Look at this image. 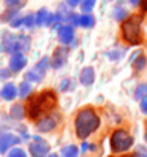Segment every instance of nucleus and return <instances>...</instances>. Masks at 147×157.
<instances>
[{
  "mask_svg": "<svg viewBox=\"0 0 147 157\" xmlns=\"http://www.w3.org/2000/svg\"><path fill=\"white\" fill-rule=\"evenodd\" d=\"M57 103V98H56V94L52 90H44L41 94L35 95L29 100V116L32 119H38L43 113H48L51 109L56 106Z\"/></svg>",
  "mask_w": 147,
  "mask_h": 157,
  "instance_id": "f257e3e1",
  "label": "nucleus"
},
{
  "mask_svg": "<svg viewBox=\"0 0 147 157\" xmlns=\"http://www.w3.org/2000/svg\"><path fill=\"white\" fill-rule=\"evenodd\" d=\"M75 127H76V133L79 138H87L92 132H95L100 127V117L95 113V109H92V108L81 109L76 116Z\"/></svg>",
  "mask_w": 147,
  "mask_h": 157,
  "instance_id": "f03ea898",
  "label": "nucleus"
},
{
  "mask_svg": "<svg viewBox=\"0 0 147 157\" xmlns=\"http://www.w3.org/2000/svg\"><path fill=\"white\" fill-rule=\"evenodd\" d=\"M141 24H142L141 14H131L123 21L122 36L127 43H130V44H139L141 43Z\"/></svg>",
  "mask_w": 147,
  "mask_h": 157,
  "instance_id": "7ed1b4c3",
  "label": "nucleus"
},
{
  "mask_svg": "<svg viewBox=\"0 0 147 157\" xmlns=\"http://www.w3.org/2000/svg\"><path fill=\"white\" fill-rule=\"evenodd\" d=\"M133 136L127 130H116L111 135V147L114 152H125L133 146Z\"/></svg>",
  "mask_w": 147,
  "mask_h": 157,
  "instance_id": "20e7f679",
  "label": "nucleus"
},
{
  "mask_svg": "<svg viewBox=\"0 0 147 157\" xmlns=\"http://www.w3.org/2000/svg\"><path fill=\"white\" fill-rule=\"evenodd\" d=\"M48 67H49V59L48 57H43L30 71L25 73V79L30 81V82H40L43 79V76H44L46 70H48Z\"/></svg>",
  "mask_w": 147,
  "mask_h": 157,
  "instance_id": "39448f33",
  "label": "nucleus"
},
{
  "mask_svg": "<svg viewBox=\"0 0 147 157\" xmlns=\"http://www.w3.org/2000/svg\"><path fill=\"white\" fill-rule=\"evenodd\" d=\"M29 151L33 157H46L49 152V144L46 143L41 136H35L33 141L29 146Z\"/></svg>",
  "mask_w": 147,
  "mask_h": 157,
  "instance_id": "423d86ee",
  "label": "nucleus"
},
{
  "mask_svg": "<svg viewBox=\"0 0 147 157\" xmlns=\"http://www.w3.org/2000/svg\"><path fill=\"white\" fill-rule=\"evenodd\" d=\"M57 36L62 44H71L75 41V29H73V25L71 24L60 25L57 29Z\"/></svg>",
  "mask_w": 147,
  "mask_h": 157,
  "instance_id": "0eeeda50",
  "label": "nucleus"
},
{
  "mask_svg": "<svg viewBox=\"0 0 147 157\" xmlns=\"http://www.w3.org/2000/svg\"><path fill=\"white\" fill-rule=\"evenodd\" d=\"M67 57H68V49L65 46H60L54 51L52 54V59H51V65L52 68H62L63 65L67 63Z\"/></svg>",
  "mask_w": 147,
  "mask_h": 157,
  "instance_id": "6e6552de",
  "label": "nucleus"
},
{
  "mask_svg": "<svg viewBox=\"0 0 147 157\" xmlns=\"http://www.w3.org/2000/svg\"><path fill=\"white\" fill-rule=\"evenodd\" d=\"M25 65H27V57L24 56L22 52H13L11 54L10 63H8V68H10L11 71L17 73V71H21Z\"/></svg>",
  "mask_w": 147,
  "mask_h": 157,
  "instance_id": "1a4fd4ad",
  "label": "nucleus"
},
{
  "mask_svg": "<svg viewBox=\"0 0 147 157\" xmlns=\"http://www.w3.org/2000/svg\"><path fill=\"white\" fill-rule=\"evenodd\" d=\"M35 19H36V25H54V22H56V14L48 11L46 8H41V10L36 11Z\"/></svg>",
  "mask_w": 147,
  "mask_h": 157,
  "instance_id": "9d476101",
  "label": "nucleus"
},
{
  "mask_svg": "<svg viewBox=\"0 0 147 157\" xmlns=\"http://www.w3.org/2000/svg\"><path fill=\"white\" fill-rule=\"evenodd\" d=\"M19 143V138L13 133H2L0 135V152H6L8 147Z\"/></svg>",
  "mask_w": 147,
  "mask_h": 157,
  "instance_id": "9b49d317",
  "label": "nucleus"
},
{
  "mask_svg": "<svg viewBox=\"0 0 147 157\" xmlns=\"http://www.w3.org/2000/svg\"><path fill=\"white\" fill-rule=\"evenodd\" d=\"M95 81V70L92 67H84L79 75V82L82 86H90Z\"/></svg>",
  "mask_w": 147,
  "mask_h": 157,
  "instance_id": "f8f14e48",
  "label": "nucleus"
},
{
  "mask_svg": "<svg viewBox=\"0 0 147 157\" xmlns=\"http://www.w3.org/2000/svg\"><path fill=\"white\" fill-rule=\"evenodd\" d=\"M56 125H57V119H56V117H52V116H49V117L41 119L36 127H38V130H40V132H51Z\"/></svg>",
  "mask_w": 147,
  "mask_h": 157,
  "instance_id": "ddd939ff",
  "label": "nucleus"
},
{
  "mask_svg": "<svg viewBox=\"0 0 147 157\" xmlns=\"http://www.w3.org/2000/svg\"><path fill=\"white\" fill-rule=\"evenodd\" d=\"M17 87L13 84V82H6V84L2 87V92H0V95H2L5 100H13V98H16V95H17Z\"/></svg>",
  "mask_w": 147,
  "mask_h": 157,
  "instance_id": "4468645a",
  "label": "nucleus"
},
{
  "mask_svg": "<svg viewBox=\"0 0 147 157\" xmlns=\"http://www.w3.org/2000/svg\"><path fill=\"white\" fill-rule=\"evenodd\" d=\"M145 63H147V59H145V56L142 52H134L133 56H131V65H133V68L136 70V71H139V70H142L144 67H145Z\"/></svg>",
  "mask_w": 147,
  "mask_h": 157,
  "instance_id": "2eb2a0df",
  "label": "nucleus"
},
{
  "mask_svg": "<svg viewBox=\"0 0 147 157\" xmlns=\"http://www.w3.org/2000/svg\"><path fill=\"white\" fill-rule=\"evenodd\" d=\"M95 25V17L90 13H84L79 16V27H84V29H90V27Z\"/></svg>",
  "mask_w": 147,
  "mask_h": 157,
  "instance_id": "dca6fc26",
  "label": "nucleus"
},
{
  "mask_svg": "<svg viewBox=\"0 0 147 157\" xmlns=\"http://www.w3.org/2000/svg\"><path fill=\"white\" fill-rule=\"evenodd\" d=\"M32 89H33V87H32V84H30V81H27V79H25L22 84L19 86V89H17V90H19V95H21L22 98H27V97L30 95Z\"/></svg>",
  "mask_w": 147,
  "mask_h": 157,
  "instance_id": "f3484780",
  "label": "nucleus"
},
{
  "mask_svg": "<svg viewBox=\"0 0 147 157\" xmlns=\"http://www.w3.org/2000/svg\"><path fill=\"white\" fill-rule=\"evenodd\" d=\"M78 154H79V149L76 146H73V144L65 146L62 149V157H78Z\"/></svg>",
  "mask_w": 147,
  "mask_h": 157,
  "instance_id": "a211bd4d",
  "label": "nucleus"
},
{
  "mask_svg": "<svg viewBox=\"0 0 147 157\" xmlns=\"http://www.w3.org/2000/svg\"><path fill=\"white\" fill-rule=\"evenodd\" d=\"M144 97H147V84L144 82V84H139L136 87L134 90V98L136 100H142Z\"/></svg>",
  "mask_w": 147,
  "mask_h": 157,
  "instance_id": "6ab92c4d",
  "label": "nucleus"
},
{
  "mask_svg": "<svg viewBox=\"0 0 147 157\" xmlns=\"http://www.w3.org/2000/svg\"><path fill=\"white\" fill-rule=\"evenodd\" d=\"M10 116L13 119H22L24 117V108H22V105H14L11 108V111H10Z\"/></svg>",
  "mask_w": 147,
  "mask_h": 157,
  "instance_id": "aec40b11",
  "label": "nucleus"
},
{
  "mask_svg": "<svg viewBox=\"0 0 147 157\" xmlns=\"http://www.w3.org/2000/svg\"><path fill=\"white\" fill-rule=\"evenodd\" d=\"M95 3H97V0H82L79 6H81V10L84 13H90L95 8Z\"/></svg>",
  "mask_w": 147,
  "mask_h": 157,
  "instance_id": "412c9836",
  "label": "nucleus"
},
{
  "mask_svg": "<svg viewBox=\"0 0 147 157\" xmlns=\"http://www.w3.org/2000/svg\"><path fill=\"white\" fill-rule=\"evenodd\" d=\"M112 14H114V17H116L117 21H125L127 17H128L127 10H125V8H122V6H117L116 10H114V13H112Z\"/></svg>",
  "mask_w": 147,
  "mask_h": 157,
  "instance_id": "4be33fe9",
  "label": "nucleus"
},
{
  "mask_svg": "<svg viewBox=\"0 0 147 157\" xmlns=\"http://www.w3.org/2000/svg\"><path fill=\"white\" fill-rule=\"evenodd\" d=\"M35 24H36L35 14H27V16H24V27H27V29H30V27H33Z\"/></svg>",
  "mask_w": 147,
  "mask_h": 157,
  "instance_id": "5701e85b",
  "label": "nucleus"
},
{
  "mask_svg": "<svg viewBox=\"0 0 147 157\" xmlns=\"http://www.w3.org/2000/svg\"><path fill=\"white\" fill-rule=\"evenodd\" d=\"M8 157H27V154L22 147H14V149L8 152Z\"/></svg>",
  "mask_w": 147,
  "mask_h": 157,
  "instance_id": "b1692460",
  "label": "nucleus"
},
{
  "mask_svg": "<svg viewBox=\"0 0 147 157\" xmlns=\"http://www.w3.org/2000/svg\"><path fill=\"white\" fill-rule=\"evenodd\" d=\"M73 87H75V82H73L71 79H63L62 81V84H60V90H63V92H65V90H71Z\"/></svg>",
  "mask_w": 147,
  "mask_h": 157,
  "instance_id": "393cba45",
  "label": "nucleus"
},
{
  "mask_svg": "<svg viewBox=\"0 0 147 157\" xmlns=\"http://www.w3.org/2000/svg\"><path fill=\"white\" fill-rule=\"evenodd\" d=\"M10 25H11V27H14V29H16V27L24 25V16H19V14H17L16 17H13V19L10 21Z\"/></svg>",
  "mask_w": 147,
  "mask_h": 157,
  "instance_id": "a878e982",
  "label": "nucleus"
},
{
  "mask_svg": "<svg viewBox=\"0 0 147 157\" xmlns=\"http://www.w3.org/2000/svg\"><path fill=\"white\" fill-rule=\"evenodd\" d=\"M3 2L8 8H17L22 5V0H3Z\"/></svg>",
  "mask_w": 147,
  "mask_h": 157,
  "instance_id": "bb28decb",
  "label": "nucleus"
},
{
  "mask_svg": "<svg viewBox=\"0 0 147 157\" xmlns=\"http://www.w3.org/2000/svg\"><path fill=\"white\" fill-rule=\"evenodd\" d=\"M122 54H123V51L119 49V51H111V52H108V56H109V59H111V60H119V59L122 57Z\"/></svg>",
  "mask_w": 147,
  "mask_h": 157,
  "instance_id": "cd10ccee",
  "label": "nucleus"
},
{
  "mask_svg": "<svg viewBox=\"0 0 147 157\" xmlns=\"http://www.w3.org/2000/svg\"><path fill=\"white\" fill-rule=\"evenodd\" d=\"M10 68H3V70H0V79H6L8 76H10Z\"/></svg>",
  "mask_w": 147,
  "mask_h": 157,
  "instance_id": "c85d7f7f",
  "label": "nucleus"
},
{
  "mask_svg": "<svg viewBox=\"0 0 147 157\" xmlns=\"http://www.w3.org/2000/svg\"><path fill=\"white\" fill-rule=\"evenodd\" d=\"M81 2H82V0H67V5L71 6V8H75V6H79Z\"/></svg>",
  "mask_w": 147,
  "mask_h": 157,
  "instance_id": "c756f323",
  "label": "nucleus"
},
{
  "mask_svg": "<svg viewBox=\"0 0 147 157\" xmlns=\"http://www.w3.org/2000/svg\"><path fill=\"white\" fill-rule=\"evenodd\" d=\"M141 111H142L144 114H147V97H144V98L141 100Z\"/></svg>",
  "mask_w": 147,
  "mask_h": 157,
  "instance_id": "7c9ffc66",
  "label": "nucleus"
},
{
  "mask_svg": "<svg viewBox=\"0 0 147 157\" xmlns=\"http://www.w3.org/2000/svg\"><path fill=\"white\" fill-rule=\"evenodd\" d=\"M139 5H141V11L145 13V11H147V0H141Z\"/></svg>",
  "mask_w": 147,
  "mask_h": 157,
  "instance_id": "2f4dec72",
  "label": "nucleus"
},
{
  "mask_svg": "<svg viewBox=\"0 0 147 157\" xmlns=\"http://www.w3.org/2000/svg\"><path fill=\"white\" fill-rule=\"evenodd\" d=\"M130 3H131V5H139L141 0H130Z\"/></svg>",
  "mask_w": 147,
  "mask_h": 157,
  "instance_id": "473e14b6",
  "label": "nucleus"
},
{
  "mask_svg": "<svg viewBox=\"0 0 147 157\" xmlns=\"http://www.w3.org/2000/svg\"><path fill=\"white\" fill-rule=\"evenodd\" d=\"M89 147H90V146H89L87 143H84V144H82V151H87V149H89Z\"/></svg>",
  "mask_w": 147,
  "mask_h": 157,
  "instance_id": "72a5a7b5",
  "label": "nucleus"
},
{
  "mask_svg": "<svg viewBox=\"0 0 147 157\" xmlns=\"http://www.w3.org/2000/svg\"><path fill=\"white\" fill-rule=\"evenodd\" d=\"M127 157H139L138 154H130V155H127Z\"/></svg>",
  "mask_w": 147,
  "mask_h": 157,
  "instance_id": "f704fd0d",
  "label": "nucleus"
},
{
  "mask_svg": "<svg viewBox=\"0 0 147 157\" xmlns=\"http://www.w3.org/2000/svg\"><path fill=\"white\" fill-rule=\"evenodd\" d=\"M48 157H59L57 154H51V155H48Z\"/></svg>",
  "mask_w": 147,
  "mask_h": 157,
  "instance_id": "c9c22d12",
  "label": "nucleus"
},
{
  "mask_svg": "<svg viewBox=\"0 0 147 157\" xmlns=\"http://www.w3.org/2000/svg\"><path fill=\"white\" fill-rule=\"evenodd\" d=\"M145 141H147V130H145Z\"/></svg>",
  "mask_w": 147,
  "mask_h": 157,
  "instance_id": "e433bc0d",
  "label": "nucleus"
}]
</instances>
